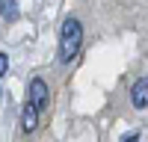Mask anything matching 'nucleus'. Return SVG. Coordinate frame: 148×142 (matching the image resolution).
<instances>
[{
  "instance_id": "7",
  "label": "nucleus",
  "mask_w": 148,
  "mask_h": 142,
  "mask_svg": "<svg viewBox=\"0 0 148 142\" xmlns=\"http://www.w3.org/2000/svg\"><path fill=\"white\" fill-rule=\"evenodd\" d=\"M121 142H139V133H127V136L121 139Z\"/></svg>"
},
{
  "instance_id": "4",
  "label": "nucleus",
  "mask_w": 148,
  "mask_h": 142,
  "mask_svg": "<svg viewBox=\"0 0 148 142\" xmlns=\"http://www.w3.org/2000/svg\"><path fill=\"white\" fill-rule=\"evenodd\" d=\"M36 127H39V110L27 101L24 110H21V130H24V133H33Z\"/></svg>"
},
{
  "instance_id": "2",
  "label": "nucleus",
  "mask_w": 148,
  "mask_h": 142,
  "mask_svg": "<svg viewBox=\"0 0 148 142\" xmlns=\"http://www.w3.org/2000/svg\"><path fill=\"white\" fill-rule=\"evenodd\" d=\"M30 104H33L39 113L47 110V83H45L42 77H33V80H30Z\"/></svg>"
},
{
  "instance_id": "6",
  "label": "nucleus",
  "mask_w": 148,
  "mask_h": 142,
  "mask_svg": "<svg viewBox=\"0 0 148 142\" xmlns=\"http://www.w3.org/2000/svg\"><path fill=\"white\" fill-rule=\"evenodd\" d=\"M6 68H9V56L0 53V74H6Z\"/></svg>"
},
{
  "instance_id": "1",
  "label": "nucleus",
  "mask_w": 148,
  "mask_h": 142,
  "mask_svg": "<svg viewBox=\"0 0 148 142\" xmlns=\"http://www.w3.org/2000/svg\"><path fill=\"white\" fill-rule=\"evenodd\" d=\"M83 44V27L77 18H65L62 21V33H59V59L62 62H71L74 56L80 53Z\"/></svg>"
},
{
  "instance_id": "3",
  "label": "nucleus",
  "mask_w": 148,
  "mask_h": 142,
  "mask_svg": "<svg viewBox=\"0 0 148 142\" xmlns=\"http://www.w3.org/2000/svg\"><path fill=\"white\" fill-rule=\"evenodd\" d=\"M130 104L136 106V110H145V106H148V77H139L136 83H133V89H130Z\"/></svg>"
},
{
  "instance_id": "5",
  "label": "nucleus",
  "mask_w": 148,
  "mask_h": 142,
  "mask_svg": "<svg viewBox=\"0 0 148 142\" xmlns=\"http://www.w3.org/2000/svg\"><path fill=\"white\" fill-rule=\"evenodd\" d=\"M0 15H3L6 21H15L18 18V3L15 0H0Z\"/></svg>"
}]
</instances>
